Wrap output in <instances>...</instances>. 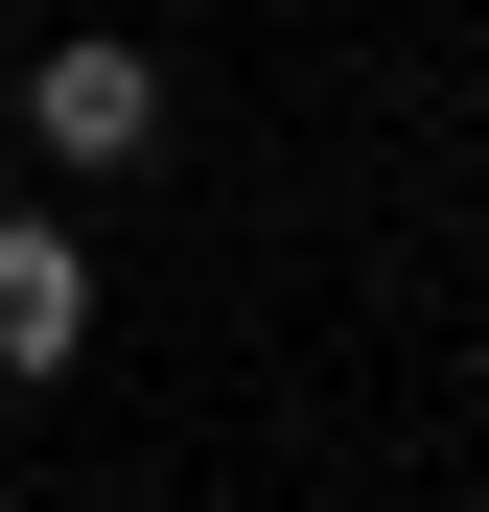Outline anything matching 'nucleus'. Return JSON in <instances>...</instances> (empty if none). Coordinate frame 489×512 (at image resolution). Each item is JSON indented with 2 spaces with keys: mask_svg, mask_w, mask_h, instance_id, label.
I'll return each instance as SVG.
<instances>
[{
  "mask_svg": "<svg viewBox=\"0 0 489 512\" xmlns=\"http://www.w3.org/2000/svg\"><path fill=\"white\" fill-rule=\"evenodd\" d=\"M0 117H24L47 187H140V163H163V47H140V24H47Z\"/></svg>",
  "mask_w": 489,
  "mask_h": 512,
  "instance_id": "1",
  "label": "nucleus"
},
{
  "mask_svg": "<svg viewBox=\"0 0 489 512\" xmlns=\"http://www.w3.org/2000/svg\"><path fill=\"white\" fill-rule=\"evenodd\" d=\"M94 326H117L94 233H70V210L24 187V210H0V373H24V396H47V373H94Z\"/></svg>",
  "mask_w": 489,
  "mask_h": 512,
  "instance_id": "2",
  "label": "nucleus"
}]
</instances>
